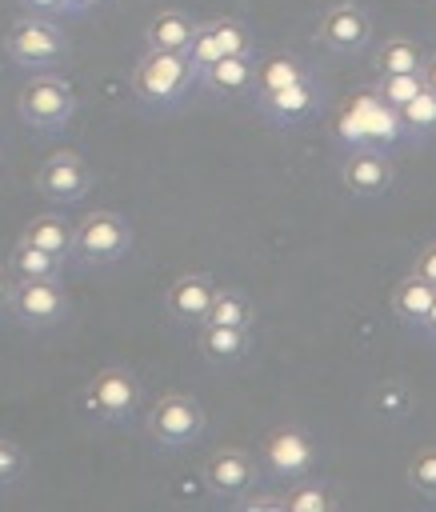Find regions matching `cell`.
<instances>
[{"instance_id": "19", "label": "cell", "mask_w": 436, "mask_h": 512, "mask_svg": "<svg viewBox=\"0 0 436 512\" xmlns=\"http://www.w3.org/2000/svg\"><path fill=\"white\" fill-rule=\"evenodd\" d=\"M252 336L248 328H220V324H200V356L216 368H232L248 356Z\"/></svg>"}, {"instance_id": "28", "label": "cell", "mask_w": 436, "mask_h": 512, "mask_svg": "<svg viewBox=\"0 0 436 512\" xmlns=\"http://www.w3.org/2000/svg\"><path fill=\"white\" fill-rule=\"evenodd\" d=\"M340 496L328 484H296L284 492V512H332Z\"/></svg>"}, {"instance_id": "5", "label": "cell", "mask_w": 436, "mask_h": 512, "mask_svg": "<svg viewBox=\"0 0 436 512\" xmlns=\"http://www.w3.org/2000/svg\"><path fill=\"white\" fill-rule=\"evenodd\" d=\"M72 252L84 264H116L132 252V224L120 212H88L72 224Z\"/></svg>"}, {"instance_id": "33", "label": "cell", "mask_w": 436, "mask_h": 512, "mask_svg": "<svg viewBox=\"0 0 436 512\" xmlns=\"http://www.w3.org/2000/svg\"><path fill=\"white\" fill-rule=\"evenodd\" d=\"M420 80H424V88H432V92H436V52H428V56H424V64H420Z\"/></svg>"}, {"instance_id": "13", "label": "cell", "mask_w": 436, "mask_h": 512, "mask_svg": "<svg viewBox=\"0 0 436 512\" xmlns=\"http://www.w3.org/2000/svg\"><path fill=\"white\" fill-rule=\"evenodd\" d=\"M260 452H264V464H268V472L276 480H304L312 472V464H316V444L296 424H284V428L268 432Z\"/></svg>"}, {"instance_id": "2", "label": "cell", "mask_w": 436, "mask_h": 512, "mask_svg": "<svg viewBox=\"0 0 436 512\" xmlns=\"http://www.w3.org/2000/svg\"><path fill=\"white\" fill-rule=\"evenodd\" d=\"M336 140L348 148H384L388 152L396 140H404V128H400L396 108H388L368 88V92H356L352 104L336 116Z\"/></svg>"}, {"instance_id": "21", "label": "cell", "mask_w": 436, "mask_h": 512, "mask_svg": "<svg viewBox=\"0 0 436 512\" xmlns=\"http://www.w3.org/2000/svg\"><path fill=\"white\" fill-rule=\"evenodd\" d=\"M60 268H64L60 256H52V252H44L28 240H16L12 252H8V272L16 280H60Z\"/></svg>"}, {"instance_id": "15", "label": "cell", "mask_w": 436, "mask_h": 512, "mask_svg": "<svg viewBox=\"0 0 436 512\" xmlns=\"http://www.w3.org/2000/svg\"><path fill=\"white\" fill-rule=\"evenodd\" d=\"M256 104H260V112H264L272 124L292 128V124L308 120V116L324 104V88H320V84H316V76L308 72V76H300L296 84H288V88H280V92L260 96Z\"/></svg>"}, {"instance_id": "3", "label": "cell", "mask_w": 436, "mask_h": 512, "mask_svg": "<svg viewBox=\"0 0 436 512\" xmlns=\"http://www.w3.org/2000/svg\"><path fill=\"white\" fill-rule=\"evenodd\" d=\"M16 112L36 132H60L76 116V92L68 88V80H60L52 72H36L16 92Z\"/></svg>"}, {"instance_id": "24", "label": "cell", "mask_w": 436, "mask_h": 512, "mask_svg": "<svg viewBox=\"0 0 436 512\" xmlns=\"http://www.w3.org/2000/svg\"><path fill=\"white\" fill-rule=\"evenodd\" d=\"M256 320V304L240 292V288H216L204 324H220V328H252Z\"/></svg>"}, {"instance_id": "1", "label": "cell", "mask_w": 436, "mask_h": 512, "mask_svg": "<svg viewBox=\"0 0 436 512\" xmlns=\"http://www.w3.org/2000/svg\"><path fill=\"white\" fill-rule=\"evenodd\" d=\"M196 68L188 52H156L148 48L132 68V92L144 108H176L196 84Z\"/></svg>"}, {"instance_id": "35", "label": "cell", "mask_w": 436, "mask_h": 512, "mask_svg": "<svg viewBox=\"0 0 436 512\" xmlns=\"http://www.w3.org/2000/svg\"><path fill=\"white\" fill-rule=\"evenodd\" d=\"M12 284H16V276L8 272V264H0V308H8V296H12Z\"/></svg>"}, {"instance_id": "16", "label": "cell", "mask_w": 436, "mask_h": 512, "mask_svg": "<svg viewBox=\"0 0 436 512\" xmlns=\"http://www.w3.org/2000/svg\"><path fill=\"white\" fill-rule=\"evenodd\" d=\"M216 296V284L204 276V272H184L168 284L164 292V308L176 324H188V328H200L204 316H208V304Z\"/></svg>"}, {"instance_id": "10", "label": "cell", "mask_w": 436, "mask_h": 512, "mask_svg": "<svg viewBox=\"0 0 436 512\" xmlns=\"http://www.w3.org/2000/svg\"><path fill=\"white\" fill-rule=\"evenodd\" d=\"M316 36H320L324 48H332V52H340V56H356V52H364L368 40H372V20H368V12H364L360 4L336 0V4H328V8L320 12Z\"/></svg>"}, {"instance_id": "17", "label": "cell", "mask_w": 436, "mask_h": 512, "mask_svg": "<svg viewBox=\"0 0 436 512\" xmlns=\"http://www.w3.org/2000/svg\"><path fill=\"white\" fill-rule=\"evenodd\" d=\"M200 80L220 92V96H252L256 84V48L252 52H236V56H220L212 68L200 72Z\"/></svg>"}, {"instance_id": "29", "label": "cell", "mask_w": 436, "mask_h": 512, "mask_svg": "<svg viewBox=\"0 0 436 512\" xmlns=\"http://www.w3.org/2000/svg\"><path fill=\"white\" fill-rule=\"evenodd\" d=\"M408 484H412L420 496L436 500V444L420 448V452L408 460Z\"/></svg>"}, {"instance_id": "25", "label": "cell", "mask_w": 436, "mask_h": 512, "mask_svg": "<svg viewBox=\"0 0 436 512\" xmlns=\"http://www.w3.org/2000/svg\"><path fill=\"white\" fill-rule=\"evenodd\" d=\"M396 116H400L404 136H412V140L436 136V92H432V88H420L408 104L396 108Z\"/></svg>"}, {"instance_id": "8", "label": "cell", "mask_w": 436, "mask_h": 512, "mask_svg": "<svg viewBox=\"0 0 436 512\" xmlns=\"http://www.w3.org/2000/svg\"><path fill=\"white\" fill-rule=\"evenodd\" d=\"M8 308L28 328H56L68 320V292L60 280H16Z\"/></svg>"}, {"instance_id": "32", "label": "cell", "mask_w": 436, "mask_h": 512, "mask_svg": "<svg viewBox=\"0 0 436 512\" xmlns=\"http://www.w3.org/2000/svg\"><path fill=\"white\" fill-rule=\"evenodd\" d=\"M412 276H420V280H428V284L436 288V244H428V248L416 252V260H412Z\"/></svg>"}, {"instance_id": "12", "label": "cell", "mask_w": 436, "mask_h": 512, "mask_svg": "<svg viewBox=\"0 0 436 512\" xmlns=\"http://www.w3.org/2000/svg\"><path fill=\"white\" fill-rule=\"evenodd\" d=\"M340 184L352 196L376 200L396 184V164L384 148H348V156L340 160Z\"/></svg>"}, {"instance_id": "26", "label": "cell", "mask_w": 436, "mask_h": 512, "mask_svg": "<svg viewBox=\"0 0 436 512\" xmlns=\"http://www.w3.org/2000/svg\"><path fill=\"white\" fill-rule=\"evenodd\" d=\"M420 64H424V48L408 36H388L376 52L380 72H420Z\"/></svg>"}, {"instance_id": "30", "label": "cell", "mask_w": 436, "mask_h": 512, "mask_svg": "<svg viewBox=\"0 0 436 512\" xmlns=\"http://www.w3.org/2000/svg\"><path fill=\"white\" fill-rule=\"evenodd\" d=\"M20 472H24V452H20L12 440H4V436H0V488L16 484V480H20Z\"/></svg>"}, {"instance_id": "4", "label": "cell", "mask_w": 436, "mask_h": 512, "mask_svg": "<svg viewBox=\"0 0 436 512\" xmlns=\"http://www.w3.org/2000/svg\"><path fill=\"white\" fill-rule=\"evenodd\" d=\"M4 48H8V56H12L20 68H36V72H48V68H56V64L68 60V40H64V32H60L52 20L36 16V12L12 20L8 36H4Z\"/></svg>"}, {"instance_id": "36", "label": "cell", "mask_w": 436, "mask_h": 512, "mask_svg": "<svg viewBox=\"0 0 436 512\" xmlns=\"http://www.w3.org/2000/svg\"><path fill=\"white\" fill-rule=\"evenodd\" d=\"M420 332H424L428 340H436V296H432V308H428V316H424V324H420Z\"/></svg>"}, {"instance_id": "7", "label": "cell", "mask_w": 436, "mask_h": 512, "mask_svg": "<svg viewBox=\"0 0 436 512\" xmlns=\"http://www.w3.org/2000/svg\"><path fill=\"white\" fill-rule=\"evenodd\" d=\"M136 404H140V380L128 368H104L84 384V408L104 424L128 420Z\"/></svg>"}, {"instance_id": "6", "label": "cell", "mask_w": 436, "mask_h": 512, "mask_svg": "<svg viewBox=\"0 0 436 512\" xmlns=\"http://www.w3.org/2000/svg\"><path fill=\"white\" fill-rule=\"evenodd\" d=\"M204 432V408L184 392H164L148 412V436L164 448H188Z\"/></svg>"}, {"instance_id": "20", "label": "cell", "mask_w": 436, "mask_h": 512, "mask_svg": "<svg viewBox=\"0 0 436 512\" xmlns=\"http://www.w3.org/2000/svg\"><path fill=\"white\" fill-rule=\"evenodd\" d=\"M300 76H308L304 60L292 56V52H272L264 60H256V84H252V96H268V92H280L288 84H296Z\"/></svg>"}, {"instance_id": "27", "label": "cell", "mask_w": 436, "mask_h": 512, "mask_svg": "<svg viewBox=\"0 0 436 512\" xmlns=\"http://www.w3.org/2000/svg\"><path fill=\"white\" fill-rule=\"evenodd\" d=\"M424 88V80H420V72H380L376 76V84H372V92L388 104V108H400V104H408L416 92Z\"/></svg>"}, {"instance_id": "14", "label": "cell", "mask_w": 436, "mask_h": 512, "mask_svg": "<svg viewBox=\"0 0 436 512\" xmlns=\"http://www.w3.org/2000/svg\"><path fill=\"white\" fill-rule=\"evenodd\" d=\"M204 484L216 500H240L248 488H256V460L244 448H220L204 460Z\"/></svg>"}, {"instance_id": "9", "label": "cell", "mask_w": 436, "mask_h": 512, "mask_svg": "<svg viewBox=\"0 0 436 512\" xmlns=\"http://www.w3.org/2000/svg\"><path fill=\"white\" fill-rule=\"evenodd\" d=\"M252 48H256L252 28H248L244 20L224 16V20H208V24L196 28V36H192V44H188V60H192V68H196V76H200V72L212 68L220 56H236V52H252Z\"/></svg>"}, {"instance_id": "11", "label": "cell", "mask_w": 436, "mask_h": 512, "mask_svg": "<svg viewBox=\"0 0 436 512\" xmlns=\"http://www.w3.org/2000/svg\"><path fill=\"white\" fill-rule=\"evenodd\" d=\"M88 188H92V168L76 152H52L36 168V192L52 204H76L88 196Z\"/></svg>"}, {"instance_id": "18", "label": "cell", "mask_w": 436, "mask_h": 512, "mask_svg": "<svg viewBox=\"0 0 436 512\" xmlns=\"http://www.w3.org/2000/svg\"><path fill=\"white\" fill-rule=\"evenodd\" d=\"M196 28H200V24H196L188 12H180V8H164V12H156V16L148 20V28H144V44L156 48V52H188Z\"/></svg>"}, {"instance_id": "22", "label": "cell", "mask_w": 436, "mask_h": 512, "mask_svg": "<svg viewBox=\"0 0 436 512\" xmlns=\"http://www.w3.org/2000/svg\"><path fill=\"white\" fill-rule=\"evenodd\" d=\"M432 296H436V288H432L428 280L404 276V280L392 288V312H396L408 328H420L424 316H428V308H432Z\"/></svg>"}, {"instance_id": "34", "label": "cell", "mask_w": 436, "mask_h": 512, "mask_svg": "<svg viewBox=\"0 0 436 512\" xmlns=\"http://www.w3.org/2000/svg\"><path fill=\"white\" fill-rule=\"evenodd\" d=\"M20 4L32 8V12H68L64 0H20Z\"/></svg>"}, {"instance_id": "23", "label": "cell", "mask_w": 436, "mask_h": 512, "mask_svg": "<svg viewBox=\"0 0 436 512\" xmlns=\"http://www.w3.org/2000/svg\"><path fill=\"white\" fill-rule=\"evenodd\" d=\"M20 240H28V244H36V248H44V252H52V256L64 260L72 252V224L64 216L44 212V216H32L24 224V236Z\"/></svg>"}, {"instance_id": "31", "label": "cell", "mask_w": 436, "mask_h": 512, "mask_svg": "<svg viewBox=\"0 0 436 512\" xmlns=\"http://www.w3.org/2000/svg\"><path fill=\"white\" fill-rule=\"evenodd\" d=\"M236 508H244V512H268V508H276V512H284V492L276 496V492H244L240 500H232Z\"/></svg>"}]
</instances>
